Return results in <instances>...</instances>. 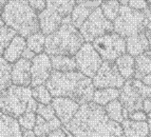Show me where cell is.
Segmentation results:
<instances>
[{
	"instance_id": "obj_38",
	"label": "cell",
	"mask_w": 151,
	"mask_h": 137,
	"mask_svg": "<svg viewBox=\"0 0 151 137\" xmlns=\"http://www.w3.org/2000/svg\"><path fill=\"white\" fill-rule=\"evenodd\" d=\"M36 55L34 54V53L32 52V51H30L28 49V47H25L24 50H23V52H22V55H21V58H23V59H27V60H32L33 58L35 57Z\"/></svg>"
},
{
	"instance_id": "obj_46",
	"label": "cell",
	"mask_w": 151,
	"mask_h": 137,
	"mask_svg": "<svg viewBox=\"0 0 151 137\" xmlns=\"http://www.w3.org/2000/svg\"><path fill=\"white\" fill-rule=\"evenodd\" d=\"M87 1H90V0H75V3L78 4V3H83V2H87Z\"/></svg>"
},
{
	"instance_id": "obj_4",
	"label": "cell",
	"mask_w": 151,
	"mask_h": 137,
	"mask_svg": "<svg viewBox=\"0 0 151 137\" xmlns=\"http://www.w3.org/2000/svg\"><path fill=\"white\" fill-rule=\"evenodd\" d=\"M85 40L81 33L70 21V17L63 19V23L57 31L45 36V53L49 56H74Z\"/></svg>"
},
{
	"instance_id": "obj_3",
	"label": "cell",
	"mask_w": 151,
	"mask_h": 137,
	"mask_svg": "<svg viewBox=\"0 0 151 137\" xmlns=\"http://www.w3.org/2000/svg\"><path fill=\"white\" fill-rule=\"evenodd\" d=\"M4 25L11 27L23 38L39 31L37 13L27 0H9L0 11Z\"/></svg>"
},
{
	"instance_id": "obj_9",
	"label": "cell",
	"mask_w": 151,
	"mask_h": 137,
	"mask_svg": "<svg viewBox=\"0 0 151 137\" xmlns=\"http://www.w3.org/2000/svg\"><path fill=\"white\" fill-rule=\"evenodd\" d=\"M78 31L85 42L91 43L96 38L113 32V24L103 15L101 8H97L91 13Z\"/></svg>"
},
{
	"instance_id": "obj_37",
	"label": "cell",
	"mask_w": 151,
	"mask_h": 137,
	"mask_svg": "<svg viewBox=\"0 0 151 137\" xmlns=\"http://www.w3.org/2000/svg\"><path fill=\"white\" fill-rule=\"evenodd\" d=\"M128 119L133 120V121H146L147 114L143 111H136V112H131L128 114Z\"/></svg>"
},
{
	"instance_id": "obj_6",
	"label": "cell",
	"mask_w": 151,
	"mask_h": 137,
	"mask_svg": "<svg viewBox=\"0 0 151 137\" xmlns=\"http://www.w3.org/2000/svg\"><path fill=\"white\" fill-rule=\"evenodd\" d=\"M150 21L151 10L149 8L145 11H135L129 6H121L119 16L112 22L113 32L126 39L144 32Z\"/></svg>"
},
{
	"instance_id": "obj_40",
	"label": "cell",
	"mask_w": 151,
	"mask_h": 137,
	"mask_svg": "<svg viewBox=\"0 0 151 137\" xmlns=\"http://www.w3.org/2000/svg\"><path fill=\"white\" fill-rule=\"evenodd\" d=\"M145 35H146L147 39H148V43H149V51L151 52V21L148 23V25L145 29Z\"/></svg>"
},
{
	"instance_id": "obj_44",
	"label": "cell",
	"mask_w": 151,
	"mask_h": 137,
	"mask_svg": "<svg viewBox=\"0 0 151 137\" xmlns=\"http://www.w3.org/2000/svg\"><path fill=\"white\" fill-rule=\"evenodd\" d=\"M130 0H117V2L121 4V6H127Z\"/></svg>"
},
{
	"instance_id": "obj_33",
	"label": "cell",
	"mask_w": 151,
	"mask_h": 137,
	"mask_svg": "<svg viewBox=\"0 0 151 137\" xmlns=\"http://www.w3.org/2000/svg\"><path fill=\"white\" fill-rule=\"evenodd\" d=\"M17 121L21 129L33 130L35 127L36 122V113L25 112L24 114H22L17 118Z\"/></svg>"
},
{
	"instance_id": "obj_22",
	"label": "cell",
	"mask_w": 151,
	"mask_h": 137,
	"mask_svg": "<svg viewBox=\"0 0 151 137\" xmlns=\"http://www.w3.org/2000/svg\"><path fill=\"white\" fill-rule=\"evenodd\" d=\"M151 73V52L146 51L134 57V79L141 80L144 76Z\"/></svg>"
},
{
	"instance_id": "obj_36",
	"label": "cell",
	"mask_w": 151,
	"mask_h": 137,
	"mask_svg": "<svg viewBox=\"0 0 151 137\" xmlns=\"http://www.w3.org/2000/svg\"><path fill=\"white\" fill-rule=\"evenodd\" d=\"M27 1L36 13L41 12L45 9V0H27Z\"/></svg>"
},
{
	"instance_id": "obj_1",
	"label": "cell",
	"mask_w": 151,
	"mask_h": 137,
	"mask_svg": "<svg viewBox=\"0 0 151 137\" xmlns=\"http://www.w3.org/2000/svg\"><path fill=\"white\" fill-rule=\"evenodd\" d=\"M63 127L74 137H124L121 125L111 120L104 107L93 101L81 105L72 120Z\"/></svg>"
},
{
	"instance_id": "obj_5",
	"label": "cell",
	"mask_w": 151,
	"mask_h": 137,
	"mask_svg": "<svg viewBox=\"0 0 151 137\" xmlns=\"http://www.w3.org/2000/svg\"><path fill=\"white\" fill-rule=\"evenodd\" d=\"M119 100L128 114L136 111L148 114L151 111V88L134 78L126 80L119 89Z\"/></svg>"
},
{
	"instance_id": "obj_27",
	"label": "cell",
	"mask_w": 151,
	"mask_h": 137,
	"mask_svg": "<svg viewBox=\"0 0 151 137\" xmlns=\"http://www.w3.org/2000/svg\"><path fill=\"white\" fill-rule=\"evenodd\" d=\"M45 36L41 32H36L25 38V43L29 50L32 51L35 55L41 54L45 52Z\"/></svg>"
},
{
	"instance_id": "obj_39",
	"label": "cell",
	"mask_w": 151,
	"mask_h": 137,
	"mask_svg": "<svg viewBox=\"0 0 151 137\" xmlns=\"http://www.w3.org/2000/svg\"><path fill=\"white\" fill-rule=\"evenodd\" d=\"M47 137H67V135H65V131H63V127H61L59 129L53 131V132H51Z\"/></svg>"
},
{
	"instance_id": "obj_18",
	"label": "cell",
	"mask_w": 151,
	"mask_h": 137,
	"mask_svg": "<svg viewBox=\"0 0 151 137\" xmlns=\"http://www.w3.org/2000/svg\"><path fill=\"white\" fill-rule=\"evenodd\" d=\"M124 137H146L150 134L146 121H133L125 119L121 123Z\"/></svg>"
},
{
	"instance_id": "obj_21",
	"label": "cell",
	"mask_w": 151,
	"mask_h": 137,
	"mask_svg": "<svg viewBox=\"0 0 151 137\" xmlns=\"http://www.w3.org/2000/svg\"><path fill=\"white\" fill-rule=\"evenodd\" d=\"M0 137H22L17 119L4 114L0 116Z\"/></svg>"
},
{
	"instance_id": "obj_47",
	"label": "cell",
	"mask_w": 151,
	"mask_h": 137,
	"mask_svg": "<svg viewBox=\"0 0 151 137\" xmlns=\"http://www.w3.org/2000/svg\"><path fill=\"white\" fill-rule=\"evenodd\" d=\"M3 25H4V22H3L2 18H1V15H0V27H3Z\"/></svg>"
},
{
	"instance_id": "obj_17",
	"label": "cell",
	"mask_w": 151,
	"mask_h": 137,
	"mask_svg": "<svg viewBox=\"0 0 151 137\" xmlns=\"http://www.w3.org/2000/svg\"><path fill=\"white\" fill-rule=\"evenodd\" d=\"M126 41V53L132 57H136L149 50V43L145 32L139 33L125 39Z\"/></svg>"
},
{
	"instance_id": "obj_16",
	"label": "cell",
	"mask_w": 151,
	"mask_h": 137,
	"mask_svg": "<svg viewBox=\"0 0 151 137\" xmlns=\"http://www.w3.org/2000/svg\"><path fill=\"white\" fill-rule=\"evenodd\" d=\"M101 2H103V0H90V1H87V2L75 4V6L71 12L70 16H69L71 23L76 29H79L81 27V24L86 21L87 18L90 16L91 13L93 12L95 9L101 6Z\"/></svg>"
},
{
	"instance_id": "obj_7",
	"label": "cell",
	"mask_w": 151,
	"mask_h": 137,
	"mask_svg": "<svg viewBox=\"0 0 151 137\" xmlns=\"http://www.w3.org/2000/svg\"><path fill=\"white\" fill-rule=\"evenodd\" d=\"M32 99V89L30 87L12 85L0 92V111L2 114L17 119L28 112Z\"/></svg>"
},
{
	"instance_id": "obj_12",
	"label": "cell",
	"mask_w": 151,
	"mask_h": 137,
	"mask_svg": "<svg viewBox=\"0 0 151 137\" xmlns=\"http://www.w3.org/2000/svg\"><path fill=\"white\" fill-rule=\"evenodd\" d=\"M52 71L50 56L45 52L36 55L31 60V87L45 85Z\"/></svg>"
},
{
	"instance_id": "obj_15",
	"label": "cell",
	"mask_w": 151,
	"mask_h": 137,
	"mask_svg": "<svg viewBox=\"0 0 151 137\" xmlns=\"http://www.w3.org/2000/svg\"><path fill=\"white\" fill-rule=\"evenodd\" d=\"M12 85L19 87L31 85V61L20 58L12 65L11 71Z\"/></svg>"
},
{
	"instance_id": "obj_51",
	"label": "cell",
	"mask_w": 151,
	"mask_h": 137,
	"mask_svg": "<svg viewBox=\"0 0 151 137\" xmlns=\"http://www.w3.org/2000/svg\"><path fill=\"white\" fill-rule=\"evenodd\" d=\"M103 1H105V0H103Z\"/></svg>"
},
{
	"instance_id": "obj_48",
	"label": "cell",
	"mask_w": 151,
	"mask_h": 137,
	"mask_svg": "<svg viewBox=\"0 0 151 137\" xmlns=\"http://www.w3.org/2000/svg\"><path fill=\"white\" fill-rule=\"evenodd\" d=\"M147 1V3H148V6H149V9L151 10V0H146Z\"/></svg>"
},
{
	"instance_id": "obj_30",
	"label": "cell",
	"mask_w": 151,
	"mask_h": 137,
	"mask_svg": "<svg viewBox=\"0 0 151 137\" xmlns=\"http://www.w3.org/2000/svg\"><path fill=\"white\" fill-rule=\"evenodd\" d=\"M11 71H12V65L9 63L1 56L0 57V92L12 85Z\"/></svg>"
},
{
	"instance_id": "obj_26",
	"label": "cell",
	"mask_w": 151,
	"mask_h": 137,
	"mask_svg": "<svg viewBox=\"0 0 151 137\" xmlns=\"http://www.w3.org/2000/svg\"><path fill=\"white\" fill-rule=\"evenodd\" d=\"M119 89H112V88H107V89H95L93 94L92 101L96 105L105 107L109 102L113 101L115 99H119Z\"/></svg>"
},
{
	"instance_id": "obj_23",
	"label": "cell",
	"mask_w": 151,
	"mask_h": 137,
	"mask_svg": "<svg viewBox=\"0 0 151 137\" xmlns=\"http://www.w3.org/2000/svg\"><path fill=\"white\" fill-rule=\"evenodd\" d=\"M116 69L125 80L132 79L134 76V57L131 55L123 54L114 61Z\"/></svg>"
},
{
	"instance_id": "obj_11",
	"label": "cell",
	"mask_w": 151,
	"mask_h": 137,
	"mask_svg": "<svg viewBox=\"0 0 151 137\" xmlns=\"http://www.w3.org/2000/svg\"><path fill=\"white\" fill-rule=\"evenodd\" d=\"M126 80L119 73L114 62L104 61L96 74L92 77V83L95 89H121Z\"/></svg>"
},
{
	"instance_id": "obj_49",
	"label": "cell",
	"mask_w": 151,
	"mask_h": 137,
	"mask_svg": "<svg viewBox=\"0 0 151 137\" xmlns=\"http://www.w3.org/2000/svg\"><path fill=\"white\" fill-rule=\"evenodd\" d=\"M146 137H151V134H149L148 136H146Z\"/></svg>"
},
{
	"instance_id": "obj_2",
	"label": "cell",
	"mask_w": 151,
	"mask_h": 137,
	"mask_svg": "<svg viewBox=\"0 0 151 137\" xmlns=\"http://www.w3.org/2000/svg\"><path fill=\"white\" fill-rule=\"evenodd\" d=\"M45 85L52 97L69 98L78 105L92 101L95 91L92 79L78 71L65 73L52 71Z\"/></svg>"
},
{
	"instance_id": "obj_8",
	"label": "cell",
	"mask_w": 151,
	"mask_h": 137,
	"mask_svg": "<svg viewBox=\"0 0 151 137\" xmlns=\"http://www.w3.org/2000/svg\"><path fill=\"white\" fill-rule=\"evenodd\" d=\"M91 43L104 61L114 62L119 56L126 53L125 38L114 32L96 38Z\"/></svg>"
},
{
	"instance_id": "obj_24",
	"label": "cell",
	"mask_w": 151,
	"mask_h": 137,
	"mask_svg": "<svg viewBox=\"0 0 151 137\" xmlns=\"http://www.w3.org/2000/svg\"><path fill=\"white\" fill-rule=\"evenodd\" d=\"M51 65L52 70L56 72H73L76 70V63L74 56H63V55H57V56H51Z\"/></svg>"
},
{
	"instance_id": "obj_31",
	"label": "cell",
	"mask_w": 151,
	"mask_h": 137,
	"mask_svg": "<svg viewBox=\"0 0 151 137\" xmlns=\"http://www.w3.org/2000/svg\"><path fill=\"white\" fill-rule=\"evenodd\" d=\"M32 97L36 100L37 103H40V105H51L52 99H53L52 95L50 94V92L45 85L33 88Z\"/></svg>"
},
{
	"instance_id": "obj_34",
	"label": "cell",
	"mask_w": 151,
	"mask_h": 137,
	"mask_svg": "<svg viewBox=\"0 0 151 137\" xmlns=\"http://www.w3.org/2000/svg\"><path fill=\"white\" fill-rule=\"evenodd\" d=\"M36 115L40 116L45 120H51L55 117V112L51 105H40L38 103L36 109Z\"/></svg>"
},
{
	"instance_id": "obj_41",
	"label": "cell",
	"mask_w": 151,
	"mask_h": 137,
	"mask_svg": "<svg viewBox=\"0 0 151 137\" xmlns=\"http://www.w3.org/2000/svg\"><path fill=\"white\" fill-rule=\"evenodd\" d=\"M141 81L143 82L145 85L151 88V73H150V74H148V75H146V76H144V77L141 79Z\"/></svg>"
},
{
	"instance_id": "obj_50",
	"label": "cell",
	"mask_w": 151,
	"mask_h": 137,
	"mask_svg": "<svg viewBox=\"0 0 151 137\" xmlns=\"http://www.w3.org/2000/svg\"><path fill=\"white\" fill-rule=\"evenodd\" d=\"M1 115H2V113H1V111H0V116H1Z\"/></svg>"
},
{
	"instance_id": "obj_32",
	"label": "cell",
	"mask_w": 151,
	"mask_h": 137,
	"mask_svg": "<svg viewBox=\"0 0 151 137\" xmlns=\"http://www.w3.org/2000/svg\"><path fill=\"white\" fill-rule=\"evenodd\" d=\"M17 35L14 30H12L11 27L3 25L0 27V57L3 55V52L5 49L8 47L12 39Z\"/></svg>"
},
{
	"instance_id": "obj_19",
	"label": "cell",
	"mask_w": 151,
	"mask_h": 137,
	"mask_svg": "<svg viewBox=\"0 0 151 137\" xmlns=\"http://www.w3.org/2000/svg\"><path fill=\"white\" fill-rule=\"evenodd\" d=\"M27 47V43H25V38L21 37L19 35H16L13 38L12 41L10 42V44L8 45V47L5 49V51L3 52L2 57L4 58L9 63L13 65L14 62H16L18 59L21 58L22 52Z\"/></svg>"
},
{
	"instance_id": "obj_28",
	"label": "cell",
	"mask_w": 151,
	"mask_h": 137,
	"mask_svg": "<svg viewBox=\"0 0 151 137\" xmlns=\"http://www.w3.org/2000/svg\"><path fill=\"white\" fill-rule=\"evenodd\" d=\"M104 109H105V112L111 120L117 122L119 125L125 120V118H124V108L119 99L109 102L108 105L104 107Z\"/></svg>"
},
{
	"instance_id": "obj_13",
	"label": "cell",
	"mask_w": 151,
	"mask_h": 137,
	"mask_svg": "<svg viewBox=\"0 0 151 137\" xmlns=\"http://www.w3.org/2000/svg\"><path fill=\"white\" fill-rule=\"evenodd\" d=\"M51 105L55 112V116L63 126L72 120L81 107V105H78L74 100L65 97H53Z\"/></svg>"
},
{
	"instance_id": "obj_14",
	"label": "cell",
	"mask_w": 151,
	"mask_h": 137,
	"mask_svg": "<svg viewBox=\"0 0 151 137\" xmlns=\"http://www.w3.org/2000/svg\"><path fill=\"white\" fill-rule=\"evenodd\" d=\"M38 25L39 32H41L45 36H48L59 29L63 23V18L59 16L57 13L50 9L45 8L43 11L37 13Z\"/></svg>"
},
{
	"instance_id": "obj_25",
	"label": "cell",
	"mask_w": 151,
	"mask_h": 137,
	"mask_svg": "<svg viewBox=\"0 0 151 137\" xmlns=\"http://www.w3.org/2000/svg\"><path fill=\"white\" fill-rule=\"evenodd\" d=\"M75 4V0H45V8L54 11L63 18L70 16Z\"/></svg>"
},
{
	"instance_id": "obj_29",
	"label": "cell",
	"mask_w": 151,
	"mask_h": 137,
	"mask_svg": "<svg viewBox=\"0 0 151 137\" xmlns=\"http://www.w3.org/2000/svg\"><path fill=\"white\" fill-rule=\"evenodd\" d=\"M101 11L103 15L111 22H113L119 16L121 4L117 2V0H105L101 4Z\"/></svg>"
},
{
	"instance_id": "obj_45",
	"label": "cell",
	"mask_w": 151,
	"mask_h": 137,
	"mask_svg": "<svg viewBox=\"0 0 151 137\" xmlns=\"http://www.w3.org/2000/svg\"><path fill=\"white\" fill-rule=\"evenodd\" d=\"M9 0H0V11L2 10V8L5 5V3L8 2Z\"/></svg>"
},
{
	"instance_id": "obj_20",
	"label": "cell",
	"mask_w": 151,
	"mask_h": 137,
	"mask_svg": "<svg viewBox=\"0 0 151 137\" xmlns=\"http://www.w3.org/2000/svg\"><path fill=\"white\" fill-rule=\"evenodd\" d=\"M61 127L63 125L56 116L51 120H45L40 116L36 115V122L33 132L36 137H47L51 132H53Z\"/></svg>"
},
{
	"instance_id": "obj_10",
	"label": "cell",
	"mask_w": 151,
	"mask_h": 137,
	"mask_svg": "<svg viewBox=\"0 0 151 137\" xmlns=\"http://www.w3.org/2000/svg\"><path fill=\"white\" fill-rule=\"evenodd\" d=\"M74 59L76 70L91 79L104 62V60L90 42H85L81 45V49L74 55Z\"/></svg>"
},
{
	"instance_id": "obj_35",
	"label": "cell",
	"mask_w": 151,
	"mask_h": 137,
	"mask_svg": "<svg viewBox=\"0 0 151 137\" xmlns=\"http://www.w3.org/2000/svg\"><path fill=\"white\" fill-rule=\"evenodd\" d=\"M127 6L135 11H145L149 8L146 0H130Z\"/></svg>"
},
{
	"instance_id": "obj_42",
	"label": "cell",
	"mask_w": 151,
	"mask_h": 137,
	"mask_svg": "<svg viewBox=\"0 0 151 137\" xmlns=\"http://www.w3.org/2000/svg\"><path fill=\"white\" fill-rule=\"evenodd\" d=\"M21 134L22 137H36L33 130H25V129H21Z\"/></svg>"
},
{
	"instance_id": "obj_43",
	"label": "cell",
	"mask_w": 151,
	"mask_h": 137,
	"mask_svg": "<svg viewBox=\"0 0 151 137\" xmlns=\"http://www.w3.org/2000/svg\"><path fill=\"white\" fill-rule=\"evenodd\" d=\"M146 122H147V125H148L149 132H150V134H151V111L148 113V114H147V120H146Z\"/></svg>"
}]
</instances>
